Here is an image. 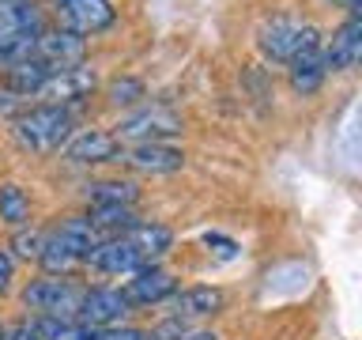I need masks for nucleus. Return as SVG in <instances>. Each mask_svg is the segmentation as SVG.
Listing matches in <instances>:
<instances>
[{"label": "nucleus", "instance_id": "1", "mask_svg": "<svg viewBox=\"0 0 362 340\" xmlns=\"http://www.w3.org/2000/svg\"><path fill=\"white\" fill-rule=\"evenodd\" d=\"M68 136H72V113H68V106H57V102L30 106L23 118H16V140L27 152L49 155L61 144H68Z\"/></svg>", "mask_w": 362, "mask_h": 340}, {"label": "nucleus", "instance_id": "2", "mask_svg": "<svg viewBox=\"0 0 362 340\" xmlns=\"http://www.w3.org/2000/svg\"><path fill=\"white\" fill-rule=\"evenodd\" d=\"M181 129H185V121L170 106H144V110L129 113V118H121L113 136L121 144H163L166 136H177Z\"/></svg>", "mask_w": 362, "mask_h": 340}, {"label": "nucleus", "instance_id": "3", "mask_svg": "<svg viewBox=\"0 0 362 340\" xmlns=\"http://www.w3.org/2000/svg\"><path fill=\"white\" fill-rule=\"evenodd\" d=\"M23 306L38 310L45 317H79V306H83V291L76 283H68L61 276H49V280H34L23 288Z\"/></svg>", "mask_w": 362, "mask_h": 340}, {"label": "nucleus", "instance_id": "4", "mask_svg": "<svg viewBox=\"0 0 362 340\" xmlns=\"http://www.w3.org/2000/svg\"><path fill=\"white\" fill-rule=\"evenodd\" d=\"M317 45H321V34L313 27H305V23H294V19H276L260 30V53L268 61L291 64L294 57H302L305 50H317Z\"/></svg>", "mask_w": 362, "mask_h": 340}, {"label": "nucleus", "instance_id": "5", "mask_svg": "<svg viewBox=\"0 0 362 340\" xmlns=\"http://www.w3.org/2000/svg\"><path fill=\"white\" fill-rule=\"evenodd\" d=\"M113 19H117V11L110 0H64V4H57V23L72 34H83V38L113 27Z\"/></svg>", "mask_w": 362, "mask_h": 340}, {"label": "nucleus", "instance_id": "6", "mask_svg": "<svg viewBox=\"0 0 362 340\" xmlns=\"http://www.w3.org/2000/svg\"><path fill=\"white\" fill-rule=\"evenodd\" d=\"M129 306L132 302L124 299V291H117V288H90V291H83L79 322L90 325V329H113L124 314H129Z\"/></svg>", "mask_w": 362, "mask_h": 340}, {"label": "nucleus", "instance_id": "7", "mask_svg": "<svg viewBox=\"0 0 362 340\" xmlns=\"http://www.w3.org/2000/svg\"><path fill=\"white\" fill-rule=\"evenodd\" d=\"M124 147L113 132H102V129H83L79 136L64 144V159L76 166H90V163H110V159H121Z\"/></svg>", "mask_w": 362, "mask_h": 340}, {"label": "nucleus", "instance_id": "8", "mask_svg": "<svg viewBox=\"0 0 362 340\" xmlns=\"http://www.w3.org/2000/svg\"><path fill=\"white\" fill-rule=\"evenodd\" d=\"M83 57H87V38H83V34H72L64 27L42 30L38 61L53 64V68H76V64H83Z\"/></svg>", "mask_w": 362, "mask_h": 340}, {"label": "nucleus", "instance_id": "9", "mask_svg": "<svg viewBox=\"0 0 362 340\" xmlns=\"http://www.w3.org/2000/svg\"><path fill=\"white\" fill-rule=\"evenodd\" d=\"M87 265L98 268V272H113V276H121V272H140L144 265H151V261H147L124 234H117V238H106V242L90 254Z\"/></svg>", "mask_w": 362, "mask_h": 340}, {"label": "nucleus", "instance_id": "10", "mask_svg": "<svg viewBox=\"0 0 362 340\" xmlns=\"http://www.w3.org/2000/svg\"><path fill=\"white\" fill-rule=\"evenodd\" d=\"M325 64H328V72H344L351 64H362V19L351 16L325 42Z\"/></svg>", "mask_w": 362, "mask_h": 340}, {"label": "nucleus", "instance_id": "11", "mask_svg": "<svg viewBox=\"0 0 362 340\" xmlns=\"http://www.w3.org/2000/svg\"><path fill=\"white\" fill-rule=\"evenodd\" d=\"M174 295V276L158 265H144L140 272H132L129 288H124V299L132 306H155Z\"/></svg>", "mask_w": 362, "mask_h": 340}, {"label": "nucleus", "instance_id": "12", "mask_svg": "<svg viewBox=\"0 0 362 340\" xmlns=\"http://www.w3.org/2000/svg\"><path fill=\"white\" fill-rule=\"evenodd\" d=\"M121 159L140 174H174V170L185 166V155L170 144H132Z\"/></svg>", "mask_w": 362, "mask_h": 340}, {"label": "nucleus", "instance_id": "13", "mask_svg": "<svg viewBox=\"0 0 362 340\" xmlns=\"http://www.w3.org/2000/svg\"><path fill=\"white\" fill-rule=\"evenodd\" d=\"M57 72H64V68H53V64H45V61H23V64H16V68H8V84L4 87H11V91H19L23 98H30V95H45V87H49V79L57 76Z\"/></svg>", "mask_w": 362, "mask_h": 340}, {"label": "nucleus", "instance_id": "14", "mask_svg": "<svg viewBox=\"0 0 362 340\" xmlns=\"http://www.w3.org/2000/svg\"><path fill=\"white\" fill-rule=\"evenodd\" d=\"M325 76H328L325 45H317V50H305L302 57H294V61H291V87L298 91V95H313V91L325 84Z\"/></svg>", "mask_w": 362, "mask_h": 340}, {"label": "nucleus", "instance_id": "15", "mask_svg": "<svg viewBox=\"0 0 362 340\" xmlns=\"http://www.w3.org/2000/svg\"><path fill=\"white\" fill-rule=\"evenodd\" d=\"M223 310V291L219 288H185L174 295L170 314L174 317H208Z\"/></svg>", "mask_w": 362, "mask_h": 340}, {"label": "nucleus", "instance_id": "16", "mask_svg": "<svg viewBox=\"0 0 362 340\" xmlns=\"http://www.w3.org/2000/svg\"><path fill=\"white\" fill-rule=\"evenodd\" d=\"M95 72L90 68H83V64H76V68H64V72H57L53 79H49V87H45V95H53L57 98V106L61 102H76V98H87L90 91H95Z\"/></svg>", "mask_w": 362, "mask_h": 340}, {"label": "nucleus", "instance_id": "17", "mask_svg": "<svg viewBox=\"0 0 362 340\" xmlns=\"http://www.w3.org/2000/svg\"><path fill=\"white\" fill-rule=\"evenodd\" d=\"M57 234H61L83 261H90V254H95V249L106 242V238H102V231L90 223V215H68V220L57 227Z\"/></svg>", "mask_w": 362, "mask_h": 340}, {"label": "nucleus", "instance_id": "18", "mask_svg": "<svg viewBox=\"0 0 362 340\" xmlns=\"http://www.w3.org/2000/svg\"><path fill=\"white\" fill-rule=\"evenodd\" d=\"M0 30L42 34V11L34 0H0Z\"/></svg>", "mask_w": 362, "mask_h": 340}, {"label": "nucleus", "instance_id": "19", "mask_svg": "<svg viewBox=\"0 0 362 340\" xmlns=\"http://www.w3.org/2000/svg\"><path fill=\"white\" fill-rule=\"evenodd\" d=\"M79 261H83V257H79L76 249H72L61 234L53 231L49 238H45V249H42V261H38V265H42L45 272H49V276H68V272H72V268L79 265Z\"/></svg>", "mask_w": 362, "mask_h": 340}, {"label": "nucleus", "instance_id": "20", "mask_svg": "<svg viewBox=\"0 0 362 340\" xmlns=\"http://www.w3.org/2000/svg\"><path fill=\"white\" fill-rule=\"evenodd\" d=\"M38 38H42V34L0 30V64L16 68L23 61H34V57H38Z\"/></svg>", "mask_w": 362, "mask_h": 340}, {"label": "nucleus", "instance_id": "21", "mask_svg": "<svg viewBox=\"0 0 362 340\" xmlns=\"http://www.w3.org/2000/svg\"><path fill=\"white\" fill-rule=\"evenodd\" d=\"M124 238L140 249V254L151 261L158 254H166L170 242H174V234H170V227H158V223H136L132 231H124Z\"/></svg>", "mask_w": 362, "mask_h": 340}, {"label": "nucleus", "instance_id": "22", "mask_svg": "<svg viewBox=\"0 0 362 340\" xmlns=\"http://www.w3.org/2000/svg\"><path fill=\"white\" fill-rule=\"evenodd\" d=\"M0 223L16 227V231L30 223V200L16 181H4V186H0Z\"/></svg>", "mask_w": 362, "mask_h": 340}, {"label": "nucleus", "instance_id": "23", "mask_svg": "<svg viewBox=\"0 0 362 340\" xmlns=\"http://www.w3.org/2000/svg\"><path fill=\"white\" fill-rule=\"evenodd\" d=\"M140 197V189L132 186V181H95V186H87V200L90 208H98V204H136Z\"/></svg>", "mask_w": 362, "mask_h": 340}, {"label": "nucleus", "instance_id": "24", "mask_svg": "<svg viewBox=\"0 0 362 340\" xmlns=\"http://www.w3.org/2000/svg\"><path fill=\"white\" fill-rule=\"evenodd\" d=\"M90 223H95L102 234L106 231L124 234V231L136 227V212L129 208V204H98V208H90Z\"/></svg>", "mask_w": 362, "mask_h": 340}, {"label": "nucleus", "instance_id": "25", "mask_svg": "<svg viewBox=\"0 0 362 340\" xmlns=\"http://www.w3.org/2000/svg\"><path fill=\"white\" fill-rule=\"evenodd\" d=\"M45 238L42 231H27V227H19L16 238H11V249L23 257V261H42V249H45Z\"/></svg>", "mask_w": 362, "mask_h": 340}, {"label": "nucleus", "instance_id": "26", "mask_svg": "<svg viewBox=\"0 0 362 340\" xmlns=\"http://www.w3.org/2000/svg\"><path fill=\"white\" fill-rule=\"evenodd\" d=\"M144 98V84L136 76H121L110 84V102L113 106H132V102Z\"/></svg>", "mask_w": 362, "mask_h": 340}, {"label": "nucleus", "instance_id": "27", "mask_svg": "<svg viewBox=\"0 0 362 340\" xmlns=\"http://www.w3.org/2000/svg\"><path fill=\"white\" fill-rule=\"evenodd\" d=\"M27 113V98L11 87H0V118H23Z\"/></svg>", "mask_w": 362, "mask_h": 340}, {"label": "nucleus", "instance_id": "28", "mask_svg": "<svg viewBox=\"0 0 362 340\" xmlns=\"http://www.w3.org/2000/svg\"><path fill=\"white\" fill-rule=\"evenodd\" d=\"M8 336L11 340H45L42 329H38V317H23V322H16L8 329Z\"/></svg>", "mask_w": 362, "mask_h": 340}, {"label": "nucleus", "instance_id": "29", "mask_svg": "<svg viewBox=\"0 0 362 340\" xmlns=\"http://www.w3.org/2000/svg\"><path fill=\"white\" fill-rule=\"evenodd\" d=\"M53 340H102V333H98V329H90V325H83V322H79V325L68 322Z\"/></svg>", "mask_w": 362, "mask_h": 340}, {"label": "nucleus", "instance_id": "30", "mask_svg": "<svg viewBox=\"0 0 362 340\" xmlns=\"http://www.w3.org/2000/svg\"><path fill=\"white\" fill-rule=\"evenodd\" d=\"M102 340H158L155 333H144V329H106V333H102Z\"/></svg>", "mask_w": 362, "mask_h": 340}, {"label": "nucleus", "instance_id": "31", "mask_svg": "<svg viewBox=\"0 0 362 340\" xmlns=\"http://www.w3.org/2000/svg\"><path fill=\"white\" fill-rule=\"evenodd\" d=\"M11 272H16V265H11V257L0 249V295H8V288H11Z\"/></svg>", "mask_w": 362, "mask_h": 340}, {"label": "nucleus", "instance_id": "32", "mask_svg": "<svg viewBox=\"0 0 362 340\" xmlns=\"http://www.w3.org/2000/svg\"><path fill=\"white\" fill-rule=\"evenodd\" d=\"M177 340H219V336H215V333H204V329H192V333L185 329V333H181Z\"/></svg>", "mask_w": 362, "mask_h": 340}, {"label": "nucleus", "instance_id": "33", "mask_svg": "<svg viewBox=\"0 0 362 340\" xmlns=\"http://www.w3.org/2000/svg\"><path fill=\"white\" fill-rule=\"evenodd\" d=\"M351 16H355V19H362V0H358L355 8H351Z\"/></svg>", "mask_w": 362, "mask_h": 340}, {"label": "nucleus", "instance_id": "34", "mask_svg": "<svg viewBox=\"0 0 362 340\" xmlns=\"http://www.w3.org/2000/svg\"><path fill=\"white\" fill-rule=\"evenodd\" d=\"M336 4H344V8H355V4H358V0H336Z\"/></svg>", "mask_w": 362, "mask_h": 340}, {"label": "nucleus", "instance_id": "35", "mask_svg": "<svg viewBox=\"0 0 362 340\" xmlns=\"http://www.w3.org/2000/svg\"><path fill=\"white\" fill-rule=\"evenodd\" d=\"M0 340H11V336H8V329H4V336H0Z\"/></svg>", "mask_w": 362, "mask_h": 340}, {"label": "nucleus", "instance_id": "36", "mask_svg": "<svg viewBox=\"0 0 362 340\" xmlns=\"http://www.w3.org/2000/svg\"><path fill=\"white\" fill-rule=\"evenodd\" d=\"M53 4H64V0H53Z\"/></svg>", "mask_w": 362, "mask_h": 340}, {"label": "nucleus", "instance_id": "37", "mask_svg": "<svg viewBox=\"0 0 362 340\" xmlns=\"http://www.w3.org/2000/svg\"><path fill=\"white\" fill-rule=\"evenodd\" d=\"M0 336H4V325H0Z\"/></svg>", "mask_w": 362, "mask_h": 340}]
</instances>
